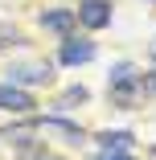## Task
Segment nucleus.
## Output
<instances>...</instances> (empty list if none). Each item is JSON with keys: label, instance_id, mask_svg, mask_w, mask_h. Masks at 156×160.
Listing matches in <instances>:
<instances>
[{"label": "nucleus", "instance_id": "11", "mask_svg": "<svg viewBox=\"0 0 156 160\" xmlns=\"http://www.w3.org/2000/svg\"><path fill=\"white\" fill-rule=\"evenodd\" d=\"M25 41V33H21V29H13V25H4V21H0V45H21Z\"/></svg>", "mask_w": 156, "mask_h": 160}, {"label": "nucleus", "instance_id": "3", "mask_svg": "<svg viewBox=\"0 0 156 160\" xmlns=\"http://www.w3.org/2000/svg\"><path fill=\"white\" fill-rule=\"evenodd\" d=\"M90 58H95V41H86V37H66L62 41V53H58L62 66H82Z\"/></svg>", "mask_w": 156, "mask_h": 160}, {"label": "nucleus", "instance_id": "13", "mask_svg": "<svg viewBox=\"0 0 156 160\" xmlns=\"http://www.w3.org/2000/svg\"><path fill=\"white\" fill-rule=\"evenodd\" d=\"M140 90H144V94H152V99H156V70L140 74Z\"/></svg>", "mask_w": 156, "mask_h": 160}, {"label": "nucleus", "instance_id": "6", "mask_svg": "<svg viewBox=\"0 0 156 160\" xmlns=\"http://www.w3.org/2000/svg\"><path fill=\"white\" fill-rule=\"evenodd\" d=\"M41 25L49 29V33L70 37V33H74V25H78V17H74L70 8H45V12H41Z\"/></svg>", "mask_w": 156, "mask_h": 160}, {"label": "nucleus", "instance_id": "9", "mask_svg": "<svg viewBox=\"0 0 156 160\" xmlns=\"http://www.w3.org/2000/svg\"><path fill=\"white\" fill-rule=\"evenodd\" d=\"M103 148H132V132H99Z\"/></svg>", "mask_w": 156, "mask_h": 160}, {"label": "nucleus", "instance_id": "10", "mask_svg": "<svg viewBox=\"0 0 156 160\" xmlns=\"http://www.w3.org/2000/svg\"><path fill=\"white\" fill-rule=\"evenodd\" d=\"M78 103H86V86H70V90L58 99V107H78Z\"/></svg>", "mask_w": 156, "mask_h": 160}, {"label": "nucleus", "instance_id": "5", "mask_svg": "<svg viewBox=\"0 0 156 160\" xmlns=\"http://www.w3.org/2000/svg\"><path fill=\"white\" fill-rule=\"evenodd\" d=\"M0 107L4 111H33V94L21 90L17 82H0Z\"/></svg>", "mask_w": 156, "mask_h": 160}, {"label": "nucleus", "instance_id": "2", "mask_svg": "<svg viewBox=\"0 0 156 160\" xmlns=\"http://www.w3.org/2000/svg\"><path fill=\"white\" fill-rule=\"evenodd\" d=\"M111 0H82L78 4V25H86V29H107L111 25Z\"/></svg>", "mask_w": 156, "mask_h": 160}, {"label": "nucleus", "instance_id": "1", "mask_svg": "<svg viewBox=\"0 0 156 160\" xmlns=\"http://www.w3.org/2000/svg\"><path fill=\"white\" fill-rule=\"evenodd\" d=\"M136 90H140V78L132 74V66H128V62H119V66L111 70V94H115V103H123V107H128V103L136 99Z\"/></svg>", "mask_w": 156, "mask_h": 160}, {"label": "nucleus", "instance_id": "14", "mask_svg": "<svg viewBox=\"0 0 156 160\" xmlns=\"http://www.w3.org/2000/svg\"><path fill=\"white\" fill-rule=\"evenodd\" d=\"M152 62H156V41H152Z\"/></svg>", "mask_w": 156, "mask_h": 160}, {"label": "nucleus", "instance_id": "4", "mask_svg": "<svg viewBox=\"0 0 156 160\" xmlns=\"http://www.w3.org/2000/svg\"><path fill=\"white\" fill-rule=\"evenodd\" d=\"M8 78L13 82H49L53 78V66H49V62H13Z\"/></svg>", "mask_w": 156, "mask_h": 160}, {"label": "nucleus", "instance_id": "12", "mask_svg": "<svg viewBox=\"0 0 156 160\" xmlns=\"http://www.w3.org/2000/svg\"><path fill=\"white\" fill-rule=\"evenodd\" d=\"M90 160H136L128 148H107V152H99V156H90Z\"/></svg>", "mask_w": 156, "mask_h": 160}, {"label": "nucleus", "instance_id": "8", "mask_svg": "<svg viewBox=\"0 0 156 160\" xmlns=\"http://www.w3.org/2000/svg\"><path fill=\"white\" fill-rule=\"evenodd\" d=\"M45 127H49V132H58L62 140H70V144H82V127L78 123H70V119H41V132H45Z\"/></svg>", "mask_w": 156, "mask_h": 160}, {"label": "nucleus", "instance_id": "7", "mask_svg": "<svg viewBox=\"0 0 156 160\" xmlns=\"http://www.w3.org/2000/svg\"><path fill=\"white\" fill-rule=\"evenodd\" d=\"M37 132H41V119H33V123H17V127L8 123V127H4V140H8V144H21V148H29V144L37 140Z\"/></svg>", "mask_w": 156, "mask_h": 160}]
</instances>
